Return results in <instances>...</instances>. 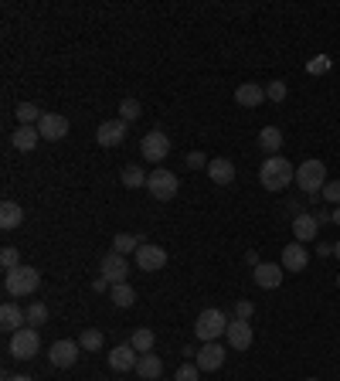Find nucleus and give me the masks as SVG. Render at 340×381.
Segmentation results:
<instances>
[{
    "instance_id": "obj_39",
    "label": "nucleus",
    "mask_w": 340,
    "mask_h": 381,
    "mask_svg": "<svg viewBox=\"0 0 340 381\" xmlns=\"http://www.w3.org/2000/svg\"><path fill=\"white\" fill-rule=\"evenodd\" d=\"M306 72H310V75H323V72H330V58H327V55L313 58V62L306 65Z\"/></svg>"
},
{
    "instance_id": "obj_38",
    "label": "nucleus",
    "mask_w": 340,
    "mask_h": 381,
    "mask_svg": "<svg viewBox=\"0 0 340 381\" xmlns=\"http://www.w3.org/2000/svg\"><path fill=\"white\" fill-rule=\"evenodd\" d=\"M323 201H330V205H340V181H327V188L320 190Z\"/></svg>"
},
{
    "instance_id": "obj_31",
    "label": "nucleus",
    "mask_w": 340,
    "mask_h": 381,
    "mask_svg": "<svg viewBox=\"0 0 340 381\" xmlns=\"http://www.w3.org/2000/svg\"><path fill=\"white\" fill-rule=\"evenodd\" d=\"M48 324V307L45 303H31L28 307V327H45Z\"/></svg>"
},
{
    "instance_id": "obj_25",
    "label": "nucleus",
    "mask_w": 340,
    "mask_h": 381,
    "mask_svg": "<svg viewBox=\"0 0 340 381\" xmlns=\"http://www.w3.org/2000/svg\"><path fill=\"white\" fill-rule=\"evenodd\" d=\"M259 147H262L269 157L279 154V150H283V133H279V126H262V133H259Z\"/></svg>"
},
{
    "instance_id": "obj_36",
    "label": "nucleus",
    "mask_w": 340,
    "mask_h": 381,
    "mask_svg": "<svg viewBox=\"0 0 340 381\" xmlns=\"http://www.w3.org/2000/svg\"><path fill=\"white\" fill-rule=\"evenodd\" d=\"M0 266H4V269H7V273H11V269H17V266H21V256H17V249H14V245H7V249H4V252H0Z\"/></svg>"
},
{
    "instance_id": "obj_15",
    "label": "nucleus",
    "mask_w": 340,
    "mask_h": 381,
    "mask_svg": "<svg viewBox=\"0 0 340 381\" xmlns=\"http://www.w3.org/2000/svg\"><path fill=\"white\" fill-rule=\"evenodd\" d=\"M96 140H99V147H119L123 140H126V123L123 120H106L96 130Z\"/></svg>"
},
{
    "instance_id": "obj_23",
    "label": "nucleus",
    "mask_w": 340,
    "mask_h": 381,
    "mask_svg": "<svg viewBox=\"0 0 340 381\" xmlns=\"http://www.w3.org/2000/svg\"><path fill=\"white\" fill-rule=\"evenodd\" d=\"M38 140H41L38 126H17V133L11 137V143H14V150H21V154H31L34 147H38Z\"/></svg>"
},
{
    "instance_id": "obj_26",
    "label": "nucleus",
    "mask_w": 340,
    "mask_h": 381,
    "mask_svg": "<svg viewBox=\"0 0 340 381\" xmlns=\"http://www.w3.org/2000/svg\"><path fill=\"white\" fill-rule=\"evenodd\" d=\"M109 300L116 303L119 310H130V307L136 303V290L130 286V283H119V286H113V290H109Z\"/></svg>"
},
{
    "instance_id": "obj_19",
    "label": "nucleus",
    "mask_w": 340,
    "mask_h": 381,
    "mask_svg": "<svg viewBox=\"0 0 340 381\" xmlns=\"http://www.w3.org/2000/svg\"><path fill=\"white\" fill-rule=\"evenodd\" d=\"M235 103L245 106V109H255V106L266 103V89L259 86V82H242L235 89Z\"/></svg>"
},
{
    "instance_id": "obj_40",
    "label": "nucleus",
    "mask_w": 340,
    "mask_h": 381,
    "mask_svg": "<svg viewBox=\"0 0 340 381\" xmlns=\"http://www.w3.org/2000/svg\"><path fill=\"white\" fill-rule=\"evenodd\" d=\"M252 313H255V307L249 303V300H238L235 303V320H249Z\"/></svg>"
},
{
    "instance_id": "obj_16",
    "label": "nucleus",
    "mask_w": 340,
    "mask_h": 381,
    "mask_svg": "<svg viewBox=\"0 0 340 381\" xmlns=\"http://www.w3.org/2000/svg\"><path fill=\"white\" fill-rule=\"evenodd\" d=\"M198 368L201 371H218L221 364H225V347L218 344V341H211V344H204L201 351H198Z\"/></svg>"
},
{
    "instance_id": "obj_24",
    "label": "nucleus",
    "mask_w": 340,
    "mask_h": 381,
    "mask_svg": "<svg viewBox=\"0 0 340 381\" xmlns=\"http://www.w3.org/2000/svg\"><path fill=\"white\" fill-rule=\"evenodd\" d=\"M21 222H24V208L17 201H4L0 205V228L4 232H14V228H21Z\"/></svg>"
},
{
    "instance_id": "obj_37",
    "label": "nucleus",
    "mask_w": 340,
    "mask_h": 381,
    "mask_svg": "<svg viewBox=\"0 0 340 381\" xmlns=\"http://www.w3.org/2000/svg\"><path fill=\"white\" fill-rule=\"evenodd\" d=\"M187 167H191V171H208V164H211V160H208V157L201 154V150H191V154H187V160H184Z\"/></svg>"
},
{
    "instance_id": "obj_42",
    "label": "nucleus",
    "mask_w": 340,
    "mask_h": 381,
    "mask_svg": "<svg viewBox=\"0 0 340 381\" xmlns=\"http://www.w3.org/2000/svg\"><path fill=\"white\" fill-rule=\"evenodd\" d=\"M245 262H249V266H259V252H255V249H249V252H245Z\"/></svg>"
},
{
    "instance_id": "obj_33",
    "label": "nucleus",
    "mask_w": 340,
    "mask_h": 381,
    "mask_svg": "<svg viewBox=\"0 0 340 381\" xmlns=\"http://www.w3.org/2000/svg\"><path fill=\"white\" fill-rule=\"evenodd\" d=\"M140 113H143V109H140V103H136V99H123V103H119V120H123V123L140 120Z\"/></svg>"
},
{
    "instance_id": "obj_11",
    "label": "nucleus",
    "mask_w": 340,
    "mask_h": 381,
    "mask_svg": "<svg viewBox=\"0 0 340 381\" xmlns=\"http://www.w3.org/2000/svg\"><path fill=\"white\" fill-rule=\"evenodd\" d=\"M225 337H228V347H235V351H249L252 341H255L252 324H249V320H232L228 330H225Z\"/></svg>"
},
{
    "instance_id": "obj_30",
    "label": "nucleus",
    "mask_w": 340,
    "mask_h": 381,
    "mask_svg": "<svg viewBox=\"0 0 340 381\" xmlns=\"http://www.w3.org/2000/svg\"><path fill=\"white\" fill-rule=\"evenodd\" d=\"M140 242H143V235H116L113 239V252H119V256H126V252H136L140 249Z\"/></svg>"
},
{
    "instance_id": "obj_35",
    "label": "nucleus",
    "mask_w": 340,
    "mask_h": 381,
    "mask_svg": "<svg viewBox=\"0 0 340 381\" xmlns=\"http://www.w3.org/2000/svg\"><path fill=\"white\" fill-rule=\"evenodd\" d=\"M266 99H272V103H283V99H286V82H283V79L269 82V86H266Z\"/></svg>"
},
{
    "instance_id": "obj_2",
    "label": "nucleus",
    "mask_w": 340,
    "mask_h": 381,
    "mask_svg": "<svg viewBox=\"0 0 340 381\" xmlns=\"http://www.w3.org/2000/svg\"><path fill=\"white\" fill-rule=\"evenodd\" d=\"M296 188L306 190V198H310V194H320V190L327 188V164L317 160V157L303 160V164L296 167Z\"/></svg>"
},
{
    "instance_id": "obj_14",
    "label": "nucleus",
    "mask_w": 340,
    "mask_h": 381,
    "mask_svg": "<svg viewBox=\"0 0 340 381\" xmlns=\"http://www.w3.org/2000/svg\"><path fill=\"white\" fill-rule=\"evenodd\" d=\"M0 324L7 334H17L21 327H28V310H21L14 300H7L4 307H0Z\"/></svg>"
},
{
    "instance_id": "obj_44",
    "label": "nucleus",
    "mask_w": 340,
    "mask_h": 381,
    "mask_svg": "<svg viewBox=\"0 0 340 381\" xmlns=\"http://www.w3.org/2000/svg\"><path fill=\"white\" fill-rule=\"evenodd\" d=\"M330 222H334V225H340V208L334 211V215H330Z\"/></svg>"
},
{
    "instance_id": "obj_13",
    "label": "nucleus",
    "mask_w": 340,
    "mask_h": 381,
    "mask_svg": "<svg viewBox=\"0 0 340 381\" xmlns=\"http://www.w3.org/2000/svg\"><path fill=\"white\" fill-rule=\"evenodd\" d=\"M38 133H41V140H62L68 137V120L58 113H45L38 123Z\"/></svg>"
},
{
    "instance_id": "obj_28",
    "label": "nucleus",
    "mask_w": 340,
    "mask_h": 381,
    "mask_svg": "<svg viewBox=\"0 0 340 381\" xmlns=\"http://www.w3.org/2000/svg\"><path fill=\"white\" fill-rule=\"evenodd\" d=\"M14 116H17V120H21V126H38L45 113H41V109H38V106H34V103H17Z\"/></svg>"
},
{
    "instance_id": "obj_7",
    "label": "nucleus",
    "mask_w": 340,
    "mask_h": 381,
    "mask_svg": "<svg viewBox=\"0 0 340 381\" xmlns=\"http://www.w3.org/2000/svg\"><path fill=\"white\" fill-rule=\"evenodd\" d=\"M147 190H150L157 201H170L174 194H177V174L164 171V167H157V171L147 177Z\"/></svg>"
},
{
    "instance_id": "obj_21",
    "label": "nucleus",
    "mask_w": 340,
    "mask_h": 381,
    "mask_svg": "<svg viewBox=\"0 0 340 381\" xmlns=\"http://www.w3.org/2000/svg\"><path fill=\"white\" fill-rule=\"evenodd\" d=\"M317 232H320L317 215H300V218H293V239H296V242H313Z\"/></svg>"
},
{
    "instance_id": "obj_18",
    "label": "nucleus",
    "mask_w": 340,
    "mask_h": 381,
    "mask_svg": "<svg viewBox=\"0 0 340 381\" xmlns=\"http://www.w3.org/2000/svg\"><path fill=\"white\" fill-rule=\"evenodd\" d=\"M136 361H140V354L130 344H119L109 351V368L113 371H136Z\"/></svg>"
},
{
    "instance_id": "obj_27",
    "label": "nucleus",
    "mask_w": 340,
    "mask_h": 381,
    "mask_svg": "<svg viewBox=\"0 0 340 381\" xmlns=\"http://www.w3.org/2000/svg\"><path fill=\"white\" fill-rule=\"evenodd\" d=\"M147 177L150 174H143V167H136V164H130V167H123V174H119V181L126 184V188H147Z\"/></svg>"
},
{
    "instance_id": "obj_10",
    "label": "nucleus",
    "mask_w": 340,
    "mask_h": 381,
    "mask_svg": "<svg viewBox=\"0 0 340 381\" xmlns=\"http://www.w3.org/2000/svg\"><path fill=\"white\" fill-rule=\"evenodd\" d=\"M79 351H82V347L75 344V341H55V344L48 347V361L55 364V368H72V364L79 361Z\"/></svg>"
},
{
    "instance_id": "obj_20",
    "label": "nucleus",
    "mask_w": 340,
    "mask_h": 381,
    "mask_svg": "<svg viewBox=\"0 0 340 381\" xmlns=\"http://www.w3.org/2000/svg\"><path fill=\"white\" fill-rule=\"evenodd\" d=\"M208 177H211L215 184L225 188V184H232V181H235V164H232L228 157H215V160L208 164Z\"/></svg>"
},
{
    "instance_id": "obj_1",
    "label": "nucleus",
    "mask_w": 340,
    "mask_h": 381,
    "mask_svg": "<svg viewBox=\"0 0 340 381\" xmlns=\"http://www.w3.org/2000/svg\"><path fill=\"white\" fill-rule=\"evenodd\" d=\"M259 181H262L266 190H286L296 181V171H293V164L286 157L276 154V157H266V164L259 167Z\"/></svg>"
},
{
    "instance_id": "obj_45",
    "label": "nucleus",
    "mask_w": 340,
    "mask_h": 381,
    "mask_svg": "<svg viewBox=\"0 0 340 381\" xmlns=\"http://www.w3.org/2000/svg\"><path fill=\"white\" fill-rule=\"evenodd\" d=\"M334 256H337V259H340V242H334Z\"/></svg>"
},
{
    "instance_id": "obj_3",
    "label": "nucleus",
    "mask_w": 340,
    "mask_h": 381,
    "mask_svg": "<svg viewBox=\"0 0 340 381\" xmlns=\"http://www.w3.org/2000/svg\"><path fill=\"white\" fill-rule=\"evenodd\" d=\"M38 286H41V273L34 266H17V269H11L4 276L7 296H31V293H38Z\"/></svg>"
},
{
    "instance_id": "obj_5",
    "label": "nucleus",
    "mask_w": 340,
    "mask_h": 381,
    "mask_svg": "<svg viewBox=\"0 0 340 381\" xmlns=\"http://www.w3.org/2000/svg\"><path fill=\"white\" fill-rule=\"evenodd\" d=\"M11 358H17V361H31V358H38V351H41V334H38V327H21L17 334H11Z\"/></svg>"
},
{
    "instance_id": "obj_34",
    "label": "nucleus",
    "mask_w": 340,
    "mask_h": 381,
    "mask_svg": "<svg viewBox=\"0 0 340 381\" xmlns=\"http://www.w3.org/2000/svg\"><path fill=\"white\" fill-rule=\"evenodd\" d=\"M198 378H201V368L191 364V361H184L177 368V375H174V381H198Z\"/></svg>"
},
{
    "instance_id": "obj_17",
    "label": "nucleus",
    "mask_w": 340,
    "mask_h": 381,
    "mask_svg": "<svg viewBox=\"0 0 340 381\" xmlns=\"http://www.w3.org/2000/svg\"><path fill=\"white\" fill-rule=\"evenodd\" d=\"M306 262H310V252H306V245H286V249H283V262H279V266H283V269H286V273H303L306 269Z\"/></svg>"
},
{
    "instance_id": "obj_4",
    "label": "nucleus",
    "mask_w": 340,
    "mask_h": 381,
    "mask_svg": "<svg viewBox=\"0 0 340 381\" xmlns=\"http://www.w3.org/2000/svg\"><path fill=\"white\" fill-rule=\"evenodd\" d=\"M228 317L218 310V307H211V310H204L198 320H194V334H198V341H204V344H211V341H218L221 334L228 330Z\"/></svg>"
},
{
    "instance_id": "obj_46",
    "label": "nucleus",
    "mask_w": 340,
    "mask_h": 381,
    "mask_svg": "<svg viewBox=\"0 0 340 381\" xmlns=\"http://www.w3.org/2000/svg\"><path fill=\"white\" fill-rule=\"evenodd\" d=\"M337 290H340V273H337Z\"/></svg>"
},
{
    "instance_id": "obj_9",
    "label": "nucleus",
    "mask_w": 340,
    "mask_h": 381,
    "mask_svg": "<svg viewBox=\"0 0 340 381\" xmlns=\"http://www.w3.org/2000/svg\"><path fill=\"white\" fill-rule=\"evenodd\" d=\"M130 276V266L126 259L119 256V252H109V256H102V279L109 283V286H119V283H126Z\"/></svg>"
},
{
    "instance_id": "obj_47",
    "label": "nucleus",
    "mask_w": 340,
    "mask_h": 381,
    "mask_svg": "<svg viewBox=\"0 0 340 381\" xmlns=\"http://www.w3.org/2000/svg\"><path fill=\"white\" fill-rule=\"evenodd\" d=\"M306 381H320V378H306Z\"/></svg>"
},
{
    "instance_id": "obj_22",
    "label": "nucleus",
    "mask_w": 340,
    "mask_h": 381,
    "mask_svg": "<svg viewBox=\"0 0 340 381\" xmlns=\"http://www.w3.org/2000/svg\"><path fill=\"white\" fill-rule=\"evenodd\" d=\"M136 375L143 381H157L160 375H164V361L157 358V354H140V361H136Z\"/></svg>"
},
{
    "instance_id": "obj_8",
    "label": "nucleus",
    "mask_w": 340,
    "mask_h": 381,
    "mask_svg": "<svg viewBox=\"0 0 340 381\" xmlns=\"http://www.w3.org/2000/svg\"><path fill=\"white\" fill-rule=\"evenodd\" d=\"M136 266H140V273H160L167 266V252L160 245H140L136 249Z\"/></svg>"
},
{
    "instance_id": "obj_32",
    "label": "nucleus",
    "mask_w": 340,
    "mask_h": 381,
    "mask_svg": "<svg viewBox=\"0 0 340 381\" xmlns=\"http://www.w3.org/2000/svg\"><path fill=\"white\" fill-rule=\"evenodd\" d=\"M79 347H82V351H99V347H102V330H96V327L82 330V337H79Z\"/></svg>"
},
{
    "instance_id": "obj_6",
    "label": "nucleus",
    "mask_w": 340,
    "mask_h": 381,
    "mask_svg": "<svg viewBox=\"0 0 340 381\" xmlns=\"http://www.w3.org/2000/svg\"><path fill=\"white\" fill-rule=\"evenodd\" d=\"M170 154V137L167 133H160V130H150L147 137L140 140V157L147 160V164H164Z\"/></svg>"
},
{
    "instance_id": "obj_12",
    "label": "nucleus",
    "mask_w": 340,
    "mask_h": 381,
    "mask_svg": "<svg viewBox=\"0 0 340 381\" xmlns=\"http://www.w3.org/2000/svg\"><path fill=\"white\" fill-rule=\"evenodd\" d=\"M283 276H286V269L276 266V262H259L255 266V286H262V290H279Z\"/></svg>"
},
{
    "instance_id": "obj_29",
    "label": "nucleus",
    "mask_w": 340,
    "mask_h": 381,
    "mask_svg": "<svg viewBox=\"0 0 340 381\" xmlns=\"http://www.w3.org/2000/svg\"><path fill=\"white\" fill-rule=\"evenodd\" d=\"M130 347H133L136 354H150V351H153V330H150V327L133 330V337H130Z\"/></svg>"
},
{
    "instance_id": "obj_43",
    "label": "nucleus",
    "mask_w": 340,
    "mask_h": 381,
    "mask_svg": "<svg viewBox=\"0 0 340 381\" xmlns=\"http://www.w3.org/2000/svg\"><path fill=\"white\" fill-rule=\"evenodd\" d=\"M4 381H34V378H28V375H7Z\"/></svg>"
},
{
    "instance_id": "obj_41",
    "label": "nucleus",
    "mask_w": 340,
    "mask_h": 381,
    "mask_svg": "<svg viewBox=\"0 0 340 381\" xmlns=\"http://www.w3.org/2000/svg\"><path fill=\"white\" fill-rule=\"evenodd\" d=\"M92 290H96V293H109V290H113V286H109V283H106V279H96V283H92Z\"/></svg>"
}]
</instances>
